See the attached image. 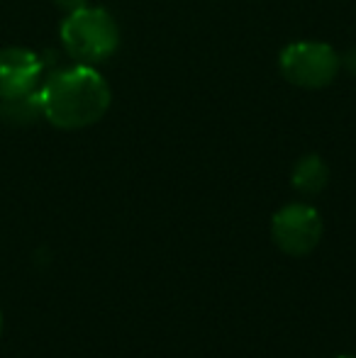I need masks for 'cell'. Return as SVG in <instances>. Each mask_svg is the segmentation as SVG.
Masks as SVG:
<instances>
[{"instance_id": "6da1fadb", "label": "cell", "mask_w": 356, "mask_h": 358, "mask_svg": "<svg viewBox=\"0 0 356 358\" xmlns=\"http://www.w3.org/2000/svg\"><path fill=\"white\" fill-rule=\"evenodd\" d=\"M42 115L57 129H86L100 122L113 103V90L95 66L73 64L49 76L39 88Z\"/></svg>"}, {"instance_id": "7a4b0ae2", "label": "cell", "mask_w": 356, "mask_h": 358, "mask_svg": "<svg viewBox=\"0 0 356 358\" xmlns=\"http://www.w3.org/2000/svg\"><path fill=\"white\" fill-rule=\"evenodd\" d=\"M59 37L73 62L98 66L118 52L120 24L105 8L86 5V8L66 13L59 27Z\"/></svg>"}, {"instance_id": "3957f363", "label": "cell", "mask_w": 356, "mask_h": 358, "mask_svg": "<svg viewBox=\"0 0 356 358\" xmlns=\"http://www.w3.org/2000/svg\"><path fill=\"white\" fill-rule=\"evenodd\" d=\"M280 76L295 88L320 90L327 88L342 69V57L327 42L298 39L280 49L278 54Z\"/></svg>"}, {"instance_id": "277c9868", "label": "cell", "mask_w": 356, "mask_h": 358, "mask_svg": "<svg viewBox=\"0 0 356 358\" xmlns=\"http://www.w3.org/2000/svg\"><path fill=\"white\" fill-rule=\"evenodd\" d=\"M322 215L308 203H288L271 217V239L283 254L308 256L322 241Z\"/></svg>"}, {"instance_id": "5b68a950", "label": "cell", "mask_w": 356, "mask_h": 358, "mask_svg": "<svg viewBox=\"0 0 356 358\" xmlns=\"http://www.w3.org/2000/svg\"><path fill=\"white\" fill-rule=\"evenodd\" d=\"M44 73V62L39 54L24 47L0 49V100L37 90Z\"/></svg>"}, {"instance_id": "8992f818", "label": "cell", "mask_w": 356, "mask_h": 358, "mask_svg": "<svg viewBox=\"0 0 356 358\" xmlns=\"http://www.w3.org/2000/svg\"><path fill=\"white\" fill-rule=\"evenodd\" d=\"M329 183V166L322 156L305 154L290 171V185L300 195H320Z\"/></svg>"}, {"instance_id": "52a82bcc", "label": "cell", "mask_w": 356, "mask_h": 358, "mask_svg": "<svg viewBox=\"0 0 356 358\" xmlns=\"http://www.w3.org/2000/svg\"><path fill=\"white\" fill-rule=\"evenodd\" d=\"M42 100H39V88L29 93L15 95V98L0 100V120L13 127H27L42 120Z\"/></svg>"}, {"instance_id": "ba28073f", "label": "cell", "mask_w": 356, "mask_h": 358, "mask_svg": "<svg viewBox=\"0 0 356 358\" xmlns=\"http://www.w3.org/2000/svg\"><path fill=\"white\" fill-rule=\"evenodd\" d=\"M54 3H57V8H62L64 13H73V10H78V8H86L88 0H54Z\"/></svg>"}, {"instance_id": "9c48e42d", "label": "cell", "mask_w": 356, "mask_h": 358, "mask_svg": "<svg viewBox=\"0 0 356 358\" xmlns=\"http://www.w3.org/2000/svg\"><path fill=\"white\" fill-rule=\"evenodd\" d=\"M342 69H347V71L356 78V47L349 49V52L342 57Z\"/></svg>"}, {"instance_id": "30bf717a", "label": "cell", "mask_w": 356, "mask_h": 358, "mask_svg": "<svg viewBox=\"0 0 356 358\" xmlns=\"http://www.w3.org/2000/svg\"><path fill=\"white\" fill-rule=\"evenodd\" d=\"M337 358H356L354 354H342V356H337Z\"/></svg>"}, {"instance_id": "8fae6325", "label": "cell", "mask_w": 356, "mask_h": 358, "mask_svg": "<svg viewBox=\"0 0 356 358\" xmlns=\"http://www.w3.org/2000/svg\"><path fill=\"white\" fill-rule=\"evenodd\" d=\"M0 329H3V312H0Z\"/></svg>"}]
</instances>
